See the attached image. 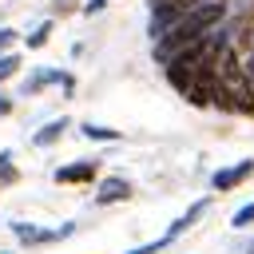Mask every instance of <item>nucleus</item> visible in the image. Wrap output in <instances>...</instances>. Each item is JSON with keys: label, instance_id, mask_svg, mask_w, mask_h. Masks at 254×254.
Segmentation results:
<instances>
[{"label": "nucleus", "instance_id": "9", "mask_svg": "<svg viewBox=\"0 0 254 254\" xmlns=\"http://www.w3.org/2000/svg\"><path fill=\"white\" fill-rule=\"evenodd\" d=\"M79 135L91 139V143H115V139H119V131H115V127H103V123H83Z\"/></svg>", "mask_w": 254, "mask_h": 254}, {"label": "nucleus", "instance_id": "5", "mask_svg": "<svg viewBox=\"0 0 254 254\" xmlns=\"http://www.w3.org/2000/svg\"><path fill=\"white\" fill-rule=\"evenodd\" d=\"M123 198H131V183L127 179H119V175L99 179V190H95V202L99 206H111V202H123Z\"/></svg>", "mask_w": 254, "mask_h": 254}, {"label": "nucleus", "instance_id": "2", "mask_svg": "<svg viewBox=\"0 0 254 254\" xmlns=\"http://www.w3.org/2000/svg\"><path fill=\"white\" fill-rule=\"evenodd\" d=\"M218 79L226 83V91L234 99V115H250L254 119V79L246 71V60L234 48H226L218 56Z\"/></svg>", "mask_w": 254, "mask_h": 254}, {"label": "nucleus", "instance_id": "18", "mask_svg": "<svg viewBox=\"0 0 254 254\" xmlns=\"http://www.w3.org/2000/svg\"><path fill=\"white\" fill-rule=\"evenodd\" d=\"M8 111H12V95H4V91H0V115H8Z\"/></svg>", "mask_w": 254, "mask_h": 254}, {"label": "nucleus", "instance_id": "1", "mask_svg": "<svg viewBox=\"0 0 254 254\" xmlns=\"http://www.w3.org/2000/svg\"><path fill=\"white\" fill-rule=\"evenodd\" d=\"M226 20V0H202L198 8H190L167 36H159L155 40V64H167L171 56H179L183 48H190V44H198V40H206L218 24Z\"/></svg>", "mask_w": 254, "mask_h": 254}, {"label": "nucleus", "instance_id": "6", "mask_svg": "<svg viewBox=\"0 0 254 254\" xmlns=\"http://www.w3.org/2000/svg\"><path fill=\"white\" fill-rule=\"evenodd\" d=\"M206 210H210V198H198V202H190V206H187V210H183V214H179V218L167 226V238L175 242L179 234H187V230H190V226H194V222H198Z\"/></svg>", "mask_w": 254, "mask_h": 254}, {"label": "nucleus", "instance_id": "4", "mask_svg": "<svg viewBox=\"0 0 254 254\" xmlns=\"http://www.w3.org/2000/svg\"><path fill=\"white\" fill-rule=\"evenodd\" d=\"M99 175V163L95 159H79V163H67L56 171V183H95Z\"/></svg>", "mask_w": 254, "mask_h": 254}, {"label": "nucleus", "instance_id": "15", "mask_svg": "<svg viewBox=\"0 0 254 254\" xmlns=\"http://www.w3.org/2000/svg\"><path fill=\"white\" fill-rule=\"evenodd\" d=\"M12 44H16V32L12 28H0V52H12Z\"/></svg>", "mask_w": 254, "mask_h": 254}, {"label": "nucleus", "instance_id": "10", "mask_svg": "<svg viewBox=\"0 0 254 254\" xmlns=\"http://www.w3.org/2000/svg\"><path fill=\"white\" fill-rule=\"evenodd\" d=\"M60 75H64V71H32V75L24 79V95H36L40 87H48V83H60Z\"/></svg>", "mask_w": 254, "mask_h": 254}, {"label": "nucleus", "instance_id": "12", "mask_svg": "<svg viewBox=\"0 0 254 254\" xmlns=\"http://www.w3.org/2000/svg\"><path fill=\"white\" fill-rule=\"evenodd\" d=\"M16 71H20V56H16V52H0V83L12 79Z\"/></svg>", "mask_w": 254, "mask_h": 254}, {"label": "nucleus", "instance_id": "17", "mask_svg": "<svg viewBox=\"0 0 254 254\" xmlns=\"http://www.w3.org/2000/svg\"><path fill=\"white\" fill-rule=\"evenodd\" d=\"M75 8H79L75 0H56V12H60V16H64V12H75Z\"/></svg>", "mask_w": 254, "mask_h": 254}, {"label": "nucleus", "instance_id": "7", "mask_svg": "<svg viewBox=\"0 0 254 254\" xmlns=\"http://www.w3.org/2000/svg\"><path fill=\"white\" fill-rule=\"evenodd\" d=\"M12 234L20 238V246H44V242H56V238H60V230L28 226V222H12Z\"/></svg>", "mask_w": 254, "mask_h": 254}, {"label": "nucleus", "instance_id": "3", "mask_svg": "<svg viewBox=\"0 0 254 254\" xmlns=\"http://www.w3.org/2000/svg\"><path fill=\"white\" fill-rule=\"evenodd\" d=\"M250 175H254V159H242V163H234V167H222V171H214V175H210V190H214V194H222V190H234V187H242Z\"/></svg>", "mask_w": 254, "mask_h": 254}, {"label": "nucleus", "instance_id": "14", "mask_svg": "<svg viewBox=\"0 0 254 254\" xmlns=\"http://www.w3.org/2000/svg\"><path fill=\"white\" fill-rule=\"evenodd\" d=\"M171 246V238L163 234V238H155V242H143V246H135V250H127V254H159V250H167Z\"/></svg>", "mask_w": 254, "mask_h": 254}, {"label": "nucleus", "instance_id": "8", "mask_svg": "<svg viewBox=\"0 0 254 254\" xmlns=\"http://www.w3.org/2000/svg\"><path fill=\"white\" fill-rule=\"evenodd\" d=\"M67 127H71V119H67V115H60V119L44 123V127L32 135V143H36V147H52V143H60V139H64V131H67Z\"/></svg>", "mask_w": 254, "mask_h": 254}, {"label": "nucleus", "instance_id": "11", "mask_svg": "<svg viewBox=\"0 0 254 254\" xmlns=\"http://www.w3.org/2000/svg\"><path fill=\"white\" fill-rule=\"evenodd\" d=\"M48 40H52V20H44V24H36V28L28 32V40H24V44H28V48H44Z\"/></svg>", "mask_w": 254, "mask_h": 254}, {"label": "nucleus", "instance_id": "19", "mask_svg": "<svg viewBox=\"0 0 254 254\" xmlns=\"http://www.w3.org/2000/svg\"><path fill=\"white\" fill-rule=\"evenodd\" d=\"M0 254H12V250H0Z\"/></svg>", "mask_w": 254, "mask_h": 254}, {"label": "nucleus", "instance_id": "13", "mask_svg": "<svg viewBox=\"0 0 254 254\" xmlns=\"http://www.w3.org/2000/svg\"><path fill=\"white\" fill-rule=\"evenodd\" d=\"M230 226H234V230H250V226H254V202L238 206V210H234V218H230Z\"/></svg>", "mask_w": 254, "mask_h": 254}, {"label": "nucleus", "instance_id": "16", "mask_svg": "<svg viewBox=\"0 0 254 254\" xmlns=\"http://www.w3.org/2000/svg\"><path fill=\"white\" fill-rule=\"evenodd\" d=\"M107 8V0H87L83 4V16H95V12H103Z\"/></svg>", "mask_w": 254, "mask_h": 254}]
</instances>
